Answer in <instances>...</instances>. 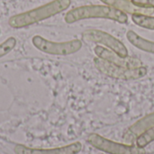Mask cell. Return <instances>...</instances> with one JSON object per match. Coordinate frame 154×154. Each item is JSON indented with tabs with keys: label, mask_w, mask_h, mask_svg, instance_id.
Wrapping results in <instances>:
<instances>
[{
	"label": "cell",
	"mask_w": 154,
	"mask_h": 154,
	"mask_svg": "<svg viewBox=\"0 0 154 154\" xmlns=\"http://www.w3.org/2000/svg\"><path fill=\"white\" fill-rule=\"evenodd\" d=\"M32 42L33 46L39 51L51 55H70L78 52L82 48V42L79 39L57 42L47 40L41 35H34L32 38Z\"/></svg>",
	"instance_id": "4"
},
{
	"label": "cell",
	"mask_w": 154,
	"mask_h": 154,
	"mask_svg": "<svg viewBox=\"0 0 154 154\" xmlns=\"http://www.w3.org/2000/svg\"><path fill=\"white\" fill-rule=\"evenodd\" d=\"M152 127H154V113L145 116L131 125L124 134L123 140L125 143L134 144L141 134Z\"/></svg>",
	"instance_id": "9"
},
{
	"label": "cell",
	"mask_w": 154,
	"mask_h": 154,
	"mask_svg": "<svg viewBox=\"0 0 154 154\" xmlns=\"http://www.w3.org/2000/svg\"><path fill=\"white\" fill-rule=\"evenodd\" d=\"M16 45V39L14 37H9L0 43V58L7 55Z\"/></svg>",
	"instance_id": "14"
},
{
	"label": "cell",
	"mask_w": 154,
	"mask_h": 154,
	"mask_svg": "<svg viewBox=\"0 0 154 154\" xmlns=\"http://www.w3.org/2000/svg\"><path fill=\"white\" fill-rule=\"evenodd\" d=\"M87 141L97 150L107 154H146L144 148H140L136 144L116 143L97 134H90Z\"/></svg>",
	"instance_id": "5"
},
{
	"label": "cell",
	"mask_w": 154,
	"mask_h": 154,
	"mask_svg": "<svg viewBox=\"0 0 154 154\" xmlns=\"http://www.w3.org/2000/svg\"><path fill=\"white\" fill-rule=\"evenodd\" d=\"M82 37L87 42L99 43L106 46L123 58L128 57V50L125 45L108 32L97 29H89L82 33Z\"/></svg>",
	"instance_id": "6"
},
{
	"label": "cell",
	"mask_w": 154,
	"mask_h": 154,
	"mask_svg": "<svg viewBox=\"0 0 154 154\" xmlns=\"http://www.w3.org/2000/svg\"><path fill=\"white\" fill-rule=\"evenodd\" d=\"M106 5L118 9L125 14H147L151 15L154 13V8H145L140 7L133 4L130 0H100Z\"/></svg>",
	"instance_id": "10"
},
{
	"label": "cell",
	"mask_w": 154,
	"mask_h": 154,
	"mask_svg": "<svg viewBox=\"0 0 154 154\" xmlns=\"http://www.w3.org/2000/svg\"><path fill=\"white\" fill-rule=\"evenodd\" d=\"M133 4L140 7L154 8V0H131Z\"/></svg>",
	"instance_id": "15"
},
{
	"label": "cell",
	"mask_w": 154,
	"mask_h": 154,
	"mask_svg": "<svg viewBox=\"0 0 154 154\" xmlns=\"http://www.w3.org/2000/svg\"><path fill=\"white\" fill-rule=\"evenodd\" d=\"M154 142V127L141 134L135 141V144L140 148H144Z\"/></svg>",
	"instance_id": "13"
},
{
	"label": "cell",
	"mask_w": 154,
	"mask_h": 154,
	"mask_svg": "<svg viewBox=\"0 0 154 154\" xmlns=\"http://www.w3.org/2000/svg\"><path fill=\"white\" fill-rule=\"evenodd\" d=\"M94 64L96 68L104 75L121 80H135L143 78L148 73V68L141 66L138 68H127L112 64L103 59L95 58Z\"/></svg>",
	"instance_id": "3"
},
{
	"label": "cell",
	"mask_w": 154,
	"mask_h": 154,
	"mask_svg": "<svg viewBox=\"0 0 154 154\" xmlns=\"http://www.w3.org/2000/svg\"><path fill=\"white\" fill-rule=\"evenodd\" d=\"M94 51L97 57L117 66L127 67V68H138L143 66L142 61L136 58L129 57V56L126 58H123L119 56L117 53H116L115 51L104 48L102 46H96L94 48Z\"/></svg>",
	"instance_id": "8"
},
{
	"label": "cell",
	"mask_w": 154,
	"mask_h": 154,
	"mask_svg": "<svg viewBox=\"0 0 154 154\" xmlns=\"http://www.w3.org/2000/svg\"><path fill=\"white\" fill-rule=\"evenodd\" d=\"M132 20L136 25L140 27L154 31V16L141 14H132Z\"/></svg>",
	"instance_id": "12"
},
{
	"label": "cell",
	"mask_w": 154,
	"mask_h": 154,
	"mask_svg": "<svg viewBox=\"0 0 154 154\" xmlns=\"http://www.w3.org/2000/svg\"><path fill=\"white\" fill-rule=\"evenodd\" d=\"M126 38L131 44H133L134 47L138 48L139 50L154 54V42L149 41L140 36L138 33H136L132 30H129L127 32Z\"/></svg>",
	"instance_id": "11"
},
{
	"label": "cell",
	"mask_w": 154,
	"mask_h": 154,
	"mask_svg": "<svg viewBox=\"0 0 154 154\" xmlns=\"http://www.w3.org/2000/svg\"><path fill=\"white\" fill-rule=\"evenodd\" d=\"M70 4L71 0H53L39 7L11 16L8 23L14 29L24 28L65 11L69 7Z\"/></svg>",
	"instance_id": "1"
},
{
	"label": "cell",
	"mask_w": 154,
	"mask_h": 154,
	"mask_svg": "<svg viewBox=\"0 0 154 154\" xmlns=\"http://www.w3.org/2000/svg\"><path fill=\"white\" fill-rule=\"evenodd\" d=\"M92 18L108 19L123 24L128 22V16L125 13L109 5H83L73 8L66 14L64 19L67 23H74L81 20Z\"/></svg>",
	"instance_id": "2"
},
{
	"label": "cell",
	"mask_w": 154,
	"mask_h": 154,
	"mask_svg": "<svg viewBox=\"0 0 154 154\" xmlns=\"http://www.w3.org/2000/svg\"><path fill=\"white\" fill-rule=\"evenodd\" d=\"M82 150V144L75 142L69 145L52 149H34L22 144H17L14 148L15 154H78Z\"/></svg>",
	"instance_id": "7"
}]
</instances>
